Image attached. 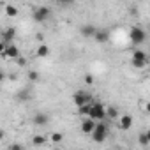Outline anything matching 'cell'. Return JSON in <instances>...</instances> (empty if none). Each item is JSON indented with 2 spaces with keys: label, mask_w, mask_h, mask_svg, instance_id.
<instances>
[{
  "label": "cell",
  "mask_w": 150,
  "mask_h": 150,
  "mask_svg": "<svg viewBox=\"0 0 150 150\" xmlns=\"http://www.w3.org/2000/svg\"><path fill=\"white\" fill-rule=\"evenodd\" d=\"M90 136H92V139H94L96 143H103V141L110 136V124L97 120V122H96L94 131L90 132Z\"/></svg>",
  "instance_id": "1"
},
{
  "label": "cell",
  "mask_w": 150,
  "mask_h": 150,
  "mask_svg": "<svg viewBox=\"0 0 150 150\" xmlns=\"http://www.w3.org/2000/svg\"><path fill=\"white\" fill-rule=\"evenodd\" d=\"M118 127H120L122 131H129V129L132 127V117H131V115H122V117L118 118Z\"/></svg>",
  "instance_id": "12"
},
{
  "label": "cell",
  "mask_w": 150,
  "mask_h": 150,
  "mask_svg": "<svg viewBox=\"0 0 150 150\" xmlns=\"http://www.w3.org/2000/svg\"><path fill=\"white\" fill-rule=\"evenodd\" d=\"M85 83H87V85H92V83H94L92 74H87V76H85Z\"/></svg>",
  "instance_id": "24"
},
{
  "label": "cell",
  "mask_w": 150,
  "mask_h": 150,
  "mask_svg": "<svg viewBox=\"0 0 150 150\" xmlns=\"http://www.w3.org/2000/svg\"><path fill=\"white\" fill-rule=\"evenodd\" d=\"M16 60H18L20 65H27V58L25 57H16Z\"/></svg>",
  "instance_id": "25"
},
{
  "label": "cell",
  "mask_w": 150,
  "mask_h": 150,
  "mask_svg": "<svg viewBox=\"0 0 150 150\" xmlns=\"http://www.w3.org/2000/svg\"><path fill=\"white\" fill-rule=\"evenodd\" d=\"M87 117L94 118L96 122H97V120H106V106H104L103 103H99V101H92Z\"/></svg>",
  "instance_id": "2"
},
{
  "label": "cell",
  "mask_w": 150,
  "mask_h": 150,
  "mask_svg": "<svg viewBox=\"0 0 150 150\" xmlns=\"http://www.w3.org/2000/svg\"><path fill=\"white\" fill-rule=\"evenodd\" d=\"M51 16H53V11H51V7H48V6H41V7L34 9V13H32V20L37 21V23H44V21L50 20Z\"/></svg>",
  "instance_id": "3"
},
{
  "label": "cell",
  "mask_w": 150,
  "mask_h": 150,
  "mask_svg": "<svg viewBox=\"0 0 150 150\" xmlns=\"http://www.w3.org/2000/svg\"><path fill=\"white\" fill-rule=\"evenodd\" d=\"M6 14H7L9 18L18 16V7H14V6H6Z\"/></svg>",
  "instance_id": "17"
},
{
  "label": "cell",
  "mask_w": 150,
  "mask_h": 150,
  "mask_svg": "<svg viewBox=\"0 0 150 150\" xmlns=\"http://www.w3.org/2000/svg\"><path fill=\"white\" fill-rule=\"evenodd\" d=\"M4 80H6V72L0 71V81H4Z\"/></svg>",
  "instance_id": "28"
},
{
  "label": "cell",
  "mask_w": 150,
  "mask_h": 150,
  "mask_svg": "<svg viewBox=\"0 0 150 150\" xmlns=\"http://www.w3.org/2000/svg\"><path fill=\"white\" fill-rule=\"evenodd\" d=\"M37 57L39 58H46L48 55H50V46L48 44H41V46H37Z\"/></svg>",
  "instance_id": "14"
},
{
  "label": "cell",
  "mask_w": 150,
  "mask_h": 150,
  "mask_svg": "<svg viewBox=\"0 0 150 150\" xmlns=\"http://www.w3.org/2000/svg\"><path fill=\"white\" fill-rule=\"evenodd\" d=\"M138 139H139V145H141V146H148V145H150V136H148L146 132H141Z\"/></svg>",
  "instance_id": "16"
},
{
  "label": "cell",
  "mask_w": 150,
  "mask_h": 150,
  "mask_svg": "<svg viewBox=\"0 0 150 150\" xmlns=\"http://www.w3.org/2000/svg\"><path fill=\"white\" fill-rule=\"evenodd\" d=\"M2 57L4 58H16V57H20V48L14 42H9V44H6V50H4Z\"/></svg>",
  "instance_id": "7"
},
{
  "label": "cell",
  "mask_w": 150,
  "mask_h": 150,
  "mask_svg": "<svg viewBox=\"0 0 150 150\" xmlns=\"http://www.w3.org/2000/svg\"><path fill=\"white\" fill-rule=\"evenodd\" d=\"M129 39L132 44H143L146 41V32L141 27H132L129 30Z\"/></svg>",
  "instance_id": "4"
},
{
  "label": "cell",
  "mask_w": 150,
  "mask_h": 150,
  "mask_svg": "<svg viewBox=\"0 0 150 150\" xmlns=\"http://www.w3.org/2000/svg\"><path fill=\"white\" fill-rule=\"evenodd\" d=\"M39 78H41V76H39L37 71H30V72H28V80H30V81L35 83V81H39Z\"/></svg>",
  "instance_id": "21"
},
{
  "label": "cell",
  "mask_w": 150,
  "mask_h": 150,
  "mask_svg": "<svg viewBox=\"0 0 150 150\" xmlns=\"http://www.w3.org/2000/svg\"><path fill=\"white\" fill-rule=\"evenodd\" d=\"M4 136H6V132H4L2 129H0V141H2V139H4Z\"/></svg>",
  "instance_id": "29"
},
{
  "label": "cell",
  "mask_w": 150,
  "mask_h": 150,
  "mask_svg": "<svg viewBox=\"0 0 150 150\" xmlns=\"http://www.w3.org/2000/svg\"><path fill=\"white\" fill-rule=\"evenodd\" d=\"M94 127H96V120H94V118L85 117V118L81 120V132H83V134H90V132L94 131Z\"/></svg>",
  "instance_id": "10"
},
{
  "label": "cell",
  "mask_w": 150,
  "mask_h": 150,
  "mask_svg": "<svg viewBox=\"0 0 150 150\" xmlns=\"http://www.w3.org/2000/svg\"><path fill=\"white\" fill-rule=\"evenodd\" d=\"M35 39H37V41H42V39H44V35H42V34H37V37H35Z\"/></svg>",
  "instance_id": "30"
},
{
  "label": "cell",
  "mask_w": 150,
  "mask_h": 150,
  "mask_svg": "<svg viewBox=\"0 0 150 150\" xmlns=\"http://www.w3.org/2000/svg\"><path fill=\"white\" fill-rule=\"evenodd\" d=\"M96 30H97V28H96L92 23H85V25L80 27V34H81V37H85V39H92V35H94Z\"/></svg>",
  "instance_id": "11"
},
{
  "label": "cell",
  "mask_w": 150,
  "mask_h": 150,
  "mask_svg": "<svg viewBox=\"0 0 150 150\" xmlns=\"http://www.w3.org/2000/svg\"><path fill=\"white\" fill-rule=\"evenodd\" d=\"M50 122V117L46 113H35L34 115V124L35 125H46Z\"/></svg>",
  "instance_id": "13"
},
{
  "label": "cell",
  "mask_w": 150,
  "mask_h": 150,
  "mask_svg": "<svg viewBox=\"0 0 150 150\" xmlns=\"http://www.w3.org/2000/svg\"><path fill=\"white\" fill-rule=\"evenodd\" d=\"M92 39H94L96 42H99V44H104V42H108V39H110V32L104 30V28H97V30L94 32Z\"/></svg>",
  "instance_id": "9"
},
{
  "label": "cell",
  "mask_w": 150,
  "mask_h": 150,
  "mask_svg": "<svg viewBox=\"0 0 150 150\" xmlns=\"http://www.w3.org/2000/svg\"><path fill=\"white\" fill-rule=\"evenodd\" d=\"M64 139V134L62 132H51V141L53 143H60Z\"/></svg>",
  "instance_id": "20"
},
{
  "label": "cell",
  "mask_w": 150,
  "mask_h": 150,
  "mask_svg": "<svg viewBox=\"0 0 150 150\" xmlns=\"http://www.w3.org/2000/svg\"><path fill=\"white\" fill-rule=\"evenodd\" d=\"M14 39H16V28L14 27H9V28L2 30V34H0V41H4L6 44L13 42Z\"/></svg>",
  "instance_id": "8"
},
{
  "label": "cell",
  "mask_w": 150,
  "mask_h": 150,
  "mask_svg": "<svg viewBox=\"0 0 150 150\" xmlns=\"http://www.w3.org/2000/svg\"><path fill=\"white\" fill-rule=\"evenodd\" d=\"M57 2L62 6V7H71L74 4V0H57Z\"/></svg>",
  "instance_id": "23"
},
{
  "label": "cell",
  "mask_w": 150,
  "mask_h": 150,
  "mask_svg": "<svg viewBox=\"0 0 150 150\" xmlns=\"http://www.w3.org/2000/svg\"><path fill=\"white\" fill-rule=\"evenodd\" d=\"M28 99H30V96H28L27 90H20L18 92V101H28Z\"/></svg>",
  "instance_id": "22"
},
{
  "label": "cell",
  "mask_w": 150,
  "mask_h": 150,
  "mask_svg": "<svg viewBox=\"0 0 150 150\" xmlns=\"http://www.w3.org/2000/svg\"><path fill=\"white\" fill-rule=\"evenodd\" d=\"M88 110H90V103L78 106V113H80V115H83V117H87V115H88Z\"/></svg>",
  "instance_id": "18"
},
{
  "label": "cell",
  "mask_w": 150,
  "mask_h": 150,
  "mask_svg": "<svg viewBox=\"0 0 150 150\" xmlns=\"http://www.w3.org/2000/svg\"><path fill=\"white\" fill-rule=\"evenodd\" d=\"M9 148H11V150H21L23 146H21L20 143H14V145H9Z\"/></svg>",
  "instance_id": "26"
},
{
  "label": "cell",
  "mask_w": 150,
  "mask_h": 150,
  "mask_svg": "<svg viewBox=\"0 0 150 150\" xmlns=\"http://www.w3.org/2000/svg\"><path fill=\"white\" fill-rule=\"evenodd\" d=\"M117 117H118V110H117L115 106L106 108V118H108V120H115Z\"/></svg>",
  "instance_id": "15"
},
{
  "label": "cell",
  "mask_w": 150,
  "mask_h": 150,
  "mask_svg": "<svg viewBox=\"0 0 150 150\" xmlns=\"http://www.w3.org/2000/svg\"><path fill=\"white\" fill-rule=\"evenodd\" d=\"M94 97L90 92H85V90H76L72 94V103L76 106H81V104H87V103H92Z\"/></svg>",
  "instance_id": "5"
},
{
  "label": "cell",
  "mask_w": 150,
  "mask_h": 150,
  "mask_svg": "<svg viewBox=\"0 0 150 150\" xmlns=\"http://www.w3.org/2000/svg\"><path fill=\"white\" fill-rule=\"evenodd\" d=\"M4 50H6V42H4V41H0V55L4 53Z\"/></svg>",
  "instance_id": "27"
},
{
  "label": "cell",
  "mask_w": 150,
  "mask_h": 150,
  "mask_svg": "<svg viewBox=\"0 0 150 150\" xmlns=\"http://www.w3.org/2000/svg\"><path fill=\"white\" fill-rule=\"evenodd\" d=\"M44 143H46V138L44 136H34L32 138V145H35V146H41Z\"/></svg>",
  "instance_id": "19"
},
{
  "label": "cell",
  "mask_w": 150,
  "mask_h": 150,
  "mask_svg": "<svg viewBox=\"0 0 150 150\" xmlns=\"http://www.w3.org/2000/svg\"><path fill=\"white\" fill-rule=\"evenodd\" d=\"M146 64H148V57H146V53L136 50V51L132 53V65H134L136 69H145Z\"/></svg>",
  "instance_id": "6"
}]
</instances>
